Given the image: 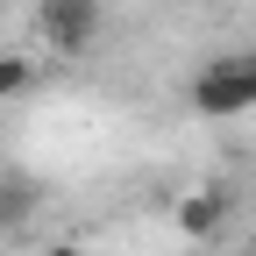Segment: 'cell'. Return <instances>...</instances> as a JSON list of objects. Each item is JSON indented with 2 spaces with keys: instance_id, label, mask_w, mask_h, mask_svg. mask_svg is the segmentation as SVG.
Segmentation results:
<instances>
[{
  "instance_id": "obj_8",
  "label": "cell",
  "mask_w": 256,
  "mask_h": 256,
  "mask_svg": "<svg viewBox=\"0 0 256 256\" xmlns=\"http://www.w3.org/2000/svg\"><path fill=\"white\" fill-rule=\"evenodd\" d=\"M86 256H107V249H86Z\"/></svg>"
},
{
  "instance_id": "obj_1",
  "label": "cell",
  "mask_w": 256,
  "mask_h": 256,
  "mask_svg": "<svg viewBox=\"0 0 256 256\" xmlns=\"http://www.w3.org/2000/svg\"><path fill=\"white\" fill-rule=\"evenodd\" d=\"M185 100H192V114H206V121L256 114V92H249V72H242V57H214V64H200V78L185 86Z\"/></svg>"
},
{
  "instance_id": "obj_2",
  "label": "cell",
  "mask_w": 256,
  "mask_h": 256,
  "mask_svg": "<svg viewBox=\"0 0 256 256\" xmlns=\"http://www.w3.org/2000/svg\"><path fill=\"white\" fill-rule=\"evenodd\" d=\"M36 28L57 57H86L100 43V0H43L36 8Z\"/></svg>"
},
{
  "instance_id": "obj_9",
  "label": "cell",
  "mask_w": 256,
  "mask_h": 256,
  "mask_svg": "<svg viewBox=\"0 0 256 256\" xmlns=\"http://www.w3.org/2000/svg\"><path fill=\"white\" fill-rule=\"evenodd\" d=\"M242 256H256V249H242Z\"/></svg>"
},
{
  "instance_id": "obj_7",
  "label": "cell",
  "mask_w": 256,
  "mask_h": 256,
  "mask_svg": "<svg viewBox=\"0 0 256 256\" xmlns=\"http://www.w3.org/2000/svg\"><path fill=\"white\" fill-rule=\"evenodd\" d=\"M242 72H249V92H256V50H249V57H242Z\"/></svg>"
},
{
  "instance_id": "obj_5",
  "label": "cell",
  "mask_w": 256,
  "mask_h": 256,
  "mask_svg": "<svg viewBox=\"0 0 256 256\" xmlns=\"http://www.w3.org/2000/svg\"><path fill=\"white\" fill-rule=\"evenodd\" d=\"M28 86H36V64L14 57V50H0V100H22Z\"/></svg>"
},
{
  "instance_id": "obj_4",
  "label": "cell",
  "mask_w": 256,
  "mask_h": 256,
  "mask_svg": "<svg viewBox=\"0 0 256 256\" xmlns=\"http://www.w3.org/2000/svg\"><path fill=\"white\" fill-rule=\"evenodd\" d=\"M36 206H43V185L28 178V171H8V178H0V235H22L28 220H36Z\"/></svg>"
},
{
  "instance_id": "obj_6",
  "label": "cell",
  "mask_w": 256,
  "mask_h": 256,
  "mask_svg": "<svg viewBox=\"0 0 256 256\" xmlns=\"http://www.w3.org/2000/svg\"><path fill=\"white\" fill-rule=\"evenodd\" d=\"M43 256H86V249H78V242H50Z\"/></svg>"
},
{
  "instance_id": "obj_3",
  "label": "cell",
  "mask_w": 256,
  "mask_h": 256,
  "mask_svg": "<svg viewBox=\"0 0 256 256\" xmlns=\"http://www.w3.org/2000/svg\"><path fill=\"white\" fill-rule=\"evenodd\" d=\"M178 235L185 242H214L220 228H228V220H235V192H220V185H200V192H185V200H178Z\"/></svg>"
}]
</instances>
